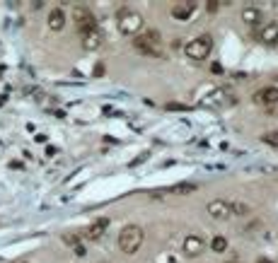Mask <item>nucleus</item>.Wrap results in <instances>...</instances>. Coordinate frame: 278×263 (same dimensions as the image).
<instances>
[{"mask_svg": "<svg viewBox=\"0 0 278 263\" xmlns=\"http://www.w3.org/2000/svg\"><path fill=\"white\" fill-rule=\"evenodd\" d=\"M109 229V217H99V220H94L90 227H87V232H85V237L90 239V242H97V239H102L104 237V232Z\"/></svg>", "mask_w": 278, "mask_h": 263, "instance_id": "obj_10", "label": "nucleus"}, {"mask_svg": "<svg viewBox=\"0 0 278 263\" xmlns=\"http://www.w3.org/2000/svg\"><path fill=\"white\" fill-rule=\"evenodd\" d=\"M133 49L140 51V53H145V56L160 58V56H162V36L150 29V32L143 34V36H133Z\"/></svg>", "mask_w": 278, "mask_h": 263, "instance_id": "obj_3", "label": "nucleus"}, {"mask_svg": "<svg viewBox=\"0 0 278 263\" xmlns=\"http://www.w3.org/2000/svg\"><path fill=\"white\" fill-rule=\"evenodd\" d=\"M242 22L249 24V27H259L264 22V15H261L259 7H244L242 10Z\"/></svg>", "mask_w": 278, "mask_h": 263, "instance_id": "obj_12", "label": "nucleus"}, {"mask_svg": "<svg viewBox=\"0 0 278 263\" xmlns=\"http://www.w3.org/2000/svg\"><path fill=\"white\" fill-rule=\"evenodd\" d=\"M254 104L257 106H276L278 104V87H261L254 92Z\"/></svg>", "mask_w": 278, "mask_h": 263, "instance_id": "obj_9", "label": "nucleus"}, {"mask_svg": "<svg viewBox=\"0 0 278 263\" xmlns=\"http://www.w3.org/2000/svg\"><path fill=\"white\" fill-rule=\"evenodd\" d=\"M143 15H140L138 10H133V7H121L119 12H116V24H119V29H121V34H138L140 29H143Z\"/></svg>", "mask_w": 278, "mask_h": 263, "instance_id": "obj_2", "label": "nucleus"}, {"mask_svg": "<svg viewBox=\"0 0 278 263\" xmlns=\"http://www.w3.org/2000/svg\"><path fill=\"white\" fill-rule=\"evenodd\" d=\"M143 242H145V234H143V229L138 225H126L121 229V234H119V249L124 254H129V256H133L143 246Z\"/></svg>", "mask_w": 278, "mask_h": 263, "instance_id": "obj_1", "label": "nucleus"}, {"mask_svg": "<svg viewBox=\"0 0 278 263\" xmlns=\"http://www.w3.org/2000/svg\"><path fill=\"white\" fill-rule=\"evenodd\" d=\"M257 263H274V261H269V259H259Z\"/></svg>", "mask_w": 278, "mask_h": 263, "instance_id": "obj_21", "label": "nucleus"}, {"mask_svg": "<svg viewBox=\"0 0 278 263\" xmlns=\"http://www.w3.org/2000/svg\"><path fill=\"white\" fill-rule=\"evenodd\" d=\"M204 246H206V244H204V239H201L199 234H189V237L184 239V246H182V249H184V254H186L189 259H196V256L204 251Z\"/></svg>", "mask_w": 278, "mask_h": 263, "instance_id": "obj_11", "label": "nucleus"}, {"mask_svg": "<svg viewBox=\"0 0 278 263\" xmlns=\"http://www.w3.org/2000/svg\"><path fill=\"white\" fill-rule=\"evenodd\" d=\"M66 242H68V244H75V246H77V237H73V234H68V237H66Z\"/></svg>", "mask_w": 278, "mask_h": 263, "instance_id": "obj_19", "label": "nucleus"}, {"mask_svg": "<svg viewBox=\"0 0 278 263\" xmlns=\"http://www.w3.org/2000/svg\"><path fill=\"white\" fill-rule=\"evenodd\" d=\"M194 10H196V2H177V5L172 7V15H174L177 19H189V17L194 15Z\"/></svg>", "mask_w": 278, "mask_h": 263, "instance_id": "obj_13", "label": "nucleus"}, {"mask_svg": "<svg viewBox=\"0 0 278 263\" xmlns=\"http://www.w3.org/2000/svg\"><path fill=\"white\" fill-rule=\"evenodd\" d=\"M227 263H237V261H227Z\"/></svg>", "mask_w": 278, "mask_h": 263, "instance_id": "obj_23", "label": "nucleus"}, {"mask_svg": "<svg viewBox=\"0 0 278 263\" xmlns=\"http://www.w3.org/2000/svg\"><path fill=\"white\" fill-rule=\"evenodd\" d=\"M261 140H264L266 145H271V147H276L278 150V131H266L261 135Z\"/></svg>", "mask_w": 278, "mask_h": 263, "instance_id": "obj_16", "label": "nucleus"}, {"mask_svg": "<svg viewBox=\"0 0 278 263\" xmlns=\"http://www.w3.org/2000/svg\"><path fill=\"white\" fill-rule=\"evenodd\" d=\"M49 27H51L54 32H61V29L66 27V15H63L61 7H56V10L49 12Z\"/></svg>", "mask_w": 278, "mask_h": 263, "instance_id": "obj_14", "label": "nucleus"}, {"mask_svg": "<svg viewBox=\"0 0 278 263\" xmlns=\"http://www.w3.org/2000/svg\"><path fill=\"white\" fill-rule=\"evenodd\" d=\"M73 19H75V24H77L80 32L97 27V19H94V15H92V10L87 5H75L73 7Z\"/></svg>", "mask_w": 278, "mask_h": 263, "instance_id": "obj_5", "label": "nucleus"}, {"mask_svg": "<svg viewBox=\"0 0 278 263\" xmlns=\"http://www.w3.org/2000/svg\"><path fill=\"white\" fill-rule=\"evenodd\" d=\"M12 263H29L27 259H19V261H12Z\"/></svg>", "mask_w": 278, "mask_h": 263, "instance_id": "obj_22", "label": "nucleus"}, {"mask_svg": "<svg viewBox=\"0 0 278 263\" xmlns=\"http://www.w3.org/2000/svg\"><path fill=\"white\" fill-rule=\"evenodd\" d=\"M208 10H210V12H215V10H218V0H213V2H210Z\"/></svg>", "mask_w": 278, "mask_h": 263, "instance_id": "obj_20", "label": "nucleus"}, {"mask_svg": "<svg viewBox=\"0 0 278 263\" xmlns=\"http://www.w3.org/2000/svg\"><path fill=\"white\" fill-rule=\"evenodd\" d=\"M213 51V36L210 34H201L196 39H191L186 46H184V53L191 58V61H206Z\"/></svg>", "mask_w": 278, "mask_h": 263, "instance_id": "obj_4", "label": "nucleus"}, {"mask_svg": "<svg viewBox=\"0 0 278 263\" xmlns=\"http://www.w3.org/2000/svg\"><path fill=\"white\" fill-rule=\"evenodd\" d=\"M249 212V205L244 203H232V215H247Z\"/></svg>", "mask_w": 278, "mask_h": 263, "instance_id": "obj_18", "label": "nucleus"}, {"mask_svg": "<svg viewBox=\"0 0 278 263\" xmlns=\"http://www.w3.org/2000/svg\"><path fill=\"white\" fill-rule=\"evenodd\" d=\"M210 249H213V251H218V254H222V251L227 249V239H225V237H220V234H218V237H213Z\"/></svg>", "mask_w": 278, "mask_h": 263, "instance_id": "obj_15", "label": "nucleus"}, {"mask_svg": "<svg viewBox=\"0 0 278 263\" xmlns=\"http://www.w3.org/2000/svg\"><path fill=\"white\" fill-rule=\"evenodd\" d=\"M254 39L261 44H278V22H261L254 32Z\"/></svg>", "mask_w": 278, "mask_h": 263, "instance_id": "obj_6", "label": "nucleus"}, {"mask_svg": "<svg viewBox=\"0 0 278 263\" xmlns=\"http://www.w3.org/2000/svg\"><path fill=\"white\" fill-rule=\"evenodd\" d=\"M208 215L213 220H227L232 217V203L225 200V198H215L208 203Z\"/></svg>", "mask_w": 278, "mask_h": 263, "instance_id": "obj_8", "label": "nucleus"}, {"mask_svg": "<svg viewBox=\"0 0 278 263\" xmlns=\"http://www.w3.org/2000/svg\"><path fill=\"white\" fill-rule=\"evenodd\" d=\"M80 39H82V49H87V51H97L104 44V34L99 32V27H92V29L80 32Z\"/></svg>", "mask_w": 278, "mask_h": 263, "instance_id": "obj_7", "label": "nucleus"}, {"mask_svg": "<svg viewBox=\"0 0 278 263\" xmlns=\"http://www.w3.org/2000/svg\"><path fill=\"white\" fill-rule=\"evenodd\" d=\"M169 191L172 193H191V191H196V184H179V186H172Z\"/></svg>", "mask_w": 278, "mask_h": 263, "instance_id": "obj_17", "label": "nucleus"}]
</instances>
